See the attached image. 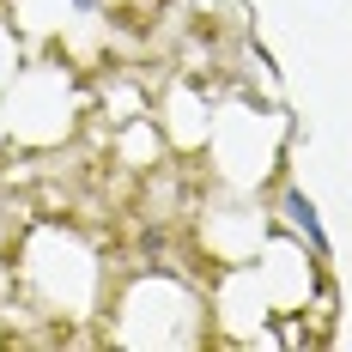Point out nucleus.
<instances>
[{"mask_svg": "<svg viewBox=\"0 0 352 352\" xmlns=\"http://www.w3.org/2000/svg\"><path fill=\"white\" fill-rule=\"evenodd\" d=\"M285 219L310 237L316 255H328V231H322V219H316V207H310V195H304V188H285Z\"/></svg>", "mask_w": 352, "mask_h": 352, "instance_id": "obj_1", "label": "nucleus"}, {"mask_svg": "<svg viewBox=\"0 0 352 352\" xmlns=\"http://www.w3.org/2000/svg\"><path fill=\"white\" fill-rule=\"evenodd\" d=\"M79 6H85V12H91V6H98V0H79Z\"/></svg>", "mask_w": 352, "mask_h": 352, "instance_id": "obj_2", "label": "nucleus"}]
</instances>
